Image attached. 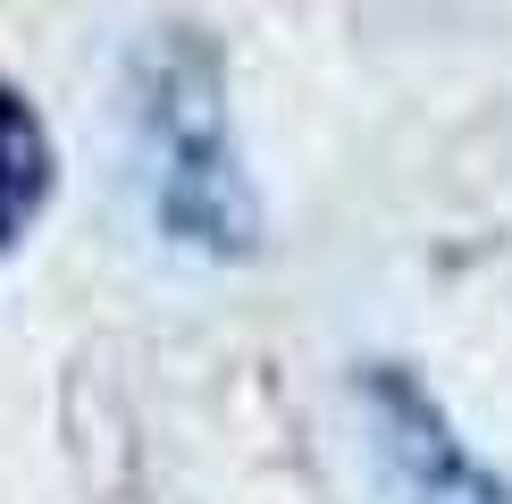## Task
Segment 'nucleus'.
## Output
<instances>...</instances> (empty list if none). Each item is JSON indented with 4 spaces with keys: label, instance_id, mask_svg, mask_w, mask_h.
<instances>
[{
    "label": "nucleus",
    "instance_id": "nucleus-1",
    "mask_svg": "<svg viewBox=\"0 0 512 504\" xmlns=\"http://www.w3.org/2000/svg\"><path fill=\"white\" fill-rule=\"evenodd\" d=\"M126 143L152 227L202 261L261 252V194L227 110V59L194 26H160L126 59Z\"/></svg>",
    "mask_w": 512,
    "mask_h": 504
},
{
    "label": "nucleus",
    "instance_id": "nucleus-2",
    "mask_svg": "<svg viewBox=\"0 0 512 504\" xmlns=\"http://www.w3.org/2000/svg\"><path fill=\"white\" fill-rule=\"evenodd\" d=\"M370 412H378L387 454L403 462V479H412L420 504H512V488H504V479H487L479 462L454 446L445 412H437L403 370H370Z\"/></svg>",
    "mask_w": 512,
    "mask_h": 504
},
{
    "label": "nucleus",
    "instance_id": "nucleus-3",
    "mask_svg": "<svg viewBox=\"0 0 512 504\" xmlns=\"http://www.w3.org/2000/svg\"><path fill=\"white\" fill-rule=\"evenodd\" d=\"M51 177H59V152H51V126L26 93L0 84V252L26 244V227L42 219L51 202Z\"/></svg>",
    "mask_w": 512,
    "mask_h": 504
}]
</instances>
